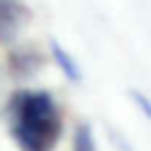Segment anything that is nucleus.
Returning <instances> with one entry per match:
<instances>
[{"instance_id": "f257e3e1", "label": "nucleus", "mask_w": 151, "mask_h": 151, "mask_svg": "<svg viewBox=\"0 0 151 151\" xmlns=\"http://www.w3.org/2000/svg\"><path fill=\"white\" fill-rule=\"evenodd\" d=\"M8 127L21 151H53L61 138V111L48 90H16L5 101Z\"/></svg>"}, {"instance_id": "f03ea898", "label": "nucleus", "mask_w": 151, "mask_h": 151, "mask_svg": "<svg viewBox=\"0 0 151 151\" xmlns=\"http://www.w3.org/2000/svg\"><path fill=\"white\" fill-rule=\"evenodd\" d=\"M32 21V11L24 0H0V45H13Z\"/></svg>"}, {"instance_id": "7ed1b4c3", "label": "nucleus", "mask_w": 151, "mask_h": 151, "mask_svg": "<svg viewBox=\"0 0 151 151\" xmlns=\"http://www.w3.org/2000/svg\"><path fill=\"white\" fill-rule=\"evenodd\" d=\"M42 66H45V56L35 45H21L8 53V72L16 80H27L35 72H40Z\"/></svg>"}, {"instance_id": "20e7f679", "label": "nucleus", "mask_w": 151, "mask_h": 151, "mask_svg": "<svg viewBox=\"0 0 151 151\" xmlns=\"http://www.w3.org/2000/svg\"><path fill=\"white\" fill-rule=\"evenodd\" d=\"M50 58L56 61V66L61 69V74H64L69 82H82V69H80V64L74 61V56H72L58 40H50Z\"/></svg>"}, {"instance_id": "39448f33", "label": "nucleus", "mask_w": 151, "mask_h": 151, "mask_svg": "<svg viewBox=\"0 0 151 151\" xmlns=\"http://www.w3.org/2000/svg\"><path fill=\"white\" fill-rule=\"evenodd\" d=\"M72 151H96V135H93V127H90L88 122H80V125L74 127Z\"/></svg>"}, {"instance_id": "423d86ee", "label": "nucleus", "mask_w": 151, "mask_h": 151, "mask_svg": "<svg viewBox=\"0 0 151 151\" xmlns=\"http://www.w3.org/2000/svg\"><path fill=\"white\" fill-rule=\"evenodd\" d=\"M130 101L141 109V114L146 117V119H151V98L146 96V93H141V90H135V88H130Z\"/></svg>"}, {"instance_id": "0eeeda50", "label": "nucleus", "mask_w": 151, "mask_h": 151, "mask_svg": "<svg viewBox=\"0 0 151 151\" xmlns=\"http://www.w3.org/2000/svg\"><path fill=\"white\" fill-rule=\"evenodd\" d=\"M109 133H111V138H114V143H117V146H119V149H122V151H133V149H130V146H127V141H125L122 135H117L114 130H109Z\"/></svg>"}, {"instance_id": "6e6552de", "label": "nucleus", "mask_w": 151, "mask_h": 151, "mask_svg": "<svg viewBox=\"0 0 151 151\" xmlns=\"http://www.w3.org/2000/svg\"><path fill=\"white\" fill-rule=\"evenodd\" d=\"M0 93H3V85H0ZM0 111H3V98H0Z\"/></svg>"}]
</instances>
